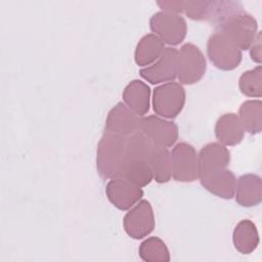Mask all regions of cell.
<instances>
[{
  "label": "cell",
  "mask_w": 262,
  "mask_h": 262,
  "mask_svg": "<svg viewBox=\"0 0 262 262\" xmlns=\"http://www.w3.org/2000/svg\"><path fill=\"white\" fill-rule=\"evenodd\" d=\"M126 158V137L103 132L96 149V170L103 179L118 176Z\"/></svg>",
  "instance_id": "obj_1"
},
{
  "label": "cell",
  "mask_w": 262,
  "mask_h": 262,
  "mask_svg": "<svg viewBox=\"0 0 262 262\" xmlns=\"http://www.w3.org/2000/svg\"><path fill=\"white\" fill-rule=\"evenodd\" d=\"M216 29L241 50H248L258 33V24L252 14L241 10L228 16Z\"/></svg>",
  "instance_id": "obj_2"
},
{
  "label": "cell",
  "mask_w": 262,
  "mask_h": 262,
  "mask_svg": "<svg viewBox=\"0 0 262 262\" xmlns=\"http://www.w3.org/2000/svg\"><path fill=\"white\" fill-rule=\"evenodd\" d=\"M185 98V90L180 83L161 84L152 92V110L161 118L174 119L182 112Z\"/></svg>",
  "instance_id": "obj_3"
},
{
  "label": "cell",
  "mask_w": 262,
  "mask_h": 262,
  "mask_svg": "<svg viewBox=\"0 0 262 262\" xmlns=\"http://www.w3.org/2000/svg\"><path fill=\"white\" fill-rule=\"evenodd\" d=\"M207 61L201 49L192 44L185 43L178 50L177 78L181 85L198 83L206 74Z\"/></svg>",
  "instance_id": "obj_4"
},
{
  "label": "cell",
  "mask_w": 262,
  "mask_h": 262,
  "mask_svg": "<svg viewBox=\"0 0 262 262\" xmlns=\"http://www.w3.org/2000/svg\"><path fill=\"white\" fill-rule=\"evenodd\" d=\"M207 53L211 63L221 71L236 69L243 58L242 50L220 32H215L209 37Z\"/></svg>",
  "instance_id": "obj_5"
},
{
  "label": "cell",
  "mask_w": 262,
  "mask_h": 262,
  "mask_svg": "<svg viewBox=\"0 0 262 262\" xmlns=\"http://www.w3.org/2000/svg\"><path fill=\"white\" fill-rule=\"evenodd\" d=\"M149 28L165 44L170 46L179 45L187 32L186 20L180 14L158 11L149 19Z\"/></svg>",
  "instance_id": "obj_6"
},
{
  "label": "cell",
  "mask_w": 262,
  "mask_h": 262,
  "mask_svg": "<svg viewBox=\"0 0 262 262\" xmlns=\"http://www.w3.org/2000/svg\"><path fill=\"white\" fill-rule=\"evenodd\" d=\"M155 215L150 203L140 200L123 218L125 232L134 239H141L149 235L155 229Z\"/></svg>",
  "instance_id": "obj_7"
},
{
  "label": "cell",
  "mask_w": 262,
  "mask_h": 262,
  "mask_svg": "<svg viewBox=\"0 0 262 262\" xmlns=\"http://www.w3.org/2000/svg\"><path fill=\"white\" fill-rule=\"evenodd\" d=\"M172 178L179 182L198 179V154L187 142H179L170 151Z\"/></svg>",
  "instance_id": "obj_8"
},
{
  "label": "cell",
  "mask_w": 262,
  "mask_h": 262,
  "mask_svg": "<svg viewBox=\"0 0 262 262\" xmlns=\"http://www.w3.org/2000/svg\"><path fill=\"white\" fill-rule=\"evenodd\" d=\"M140 131L154 145L170 147L178 139V127L173 121L161 118L157 115L143 116L140 122Z\"/></svg>",
  "instance_id": "obj_9"
},
{
  "label": "cell",
  "mask_w": 262,
  "mask_h": 262,
  "mask_svg": "<svg viewBox=\"0 0 262 262\" xmlns=\"http://www.w3.org/2000/svg\"><path fill=\"white\" fill-rule=\"evenodd\" d=\"M230 163L228 148L219 142L204 145L198 154V179L204 180L224 170Z\"/></svg>",
  "instance_id": "obj_10"
},
{
  "label": "cell",
  "mask_w": 262,
  "mask_h": 262,
  "mask_svg": "<svg viewBox=\"0 0 262 262\" xmlns=\"http://www.w3.org/2000/svg\"><path fill=\"white\" fill-rule=\"evenodd\" d=\"M178 50L174 47H166L163 54L152 64L139 71L140 77L150 84L172 82L177 78Z\"/></svg>",
  "instance_id": "obj_11"
},
{
  "label": "cell",
  "mask_w": 262,
  "mask_h": 262,
  "mask_svg": "<svg viewBox=\"0 0 262 262\" xmlns=\"http://www.w3.org/2000/svg\"><path fill=\"white\" fill-rule=\"evenodd\" d=\"M141 117L134 114L124 102H118L108 112L104 131L128 137L140 130Z\"/></svg>",
  "instance_id": "obj_12"
},
{
  "label": "cell",
  "mask_w": 262,
  "mask_h": 262,
  "mask_svg": "<svg viewBox=\"0 0 262 262\" xmlns=\"http://www.w3.org/2000/svg\"><path fill=\"white\" fill-rule=\"evenodd\" d=\"M105 195L114 207L121 211H126L142 199L143 190L122 177H115L107 182Z\"/></svg>",
  "instance_id": "obj_13"
},
{
  "label": "cell",
  "mask_w": 262,
  "mask_h": 262,
  "mask_svg": "<svg viewBox=\"0 0 262 262\" xmlns=\"http://www.w3.org/2000/svg\"><path fill=\"white\" fill-rule=\"evenodd\" d=\"M235 202L245 208L258 206L262 201V179L259 175L247 173L236 179Z\"/></svg>",
  "instance_id": "obj_14"
},
{
  "label": "cell",
  "mask_w": 262,
  "mask_h": 262,
  "mask_svg": "<svg viewBox=\"0 0 262 262\" xmlns=\"http://www.w3.org/2000/svg\"><path fill=\"white\" fill-rule=\"evenodd\" d=\"M124 103L137 116L143 117L150 106V88L138 79L129 82L122 93Z\"/></svg>",
  "instance_id": "obj_15"
},
{
  "label": "cell",
  "mask_w": 262,
  "mask_h": 262,
  "mask_svg": "<svg viewBox=\"0 0 262 262\" xmlns=\"http://www.w3.org/2000/svg\"><path fill=\"white\" fill-rule=\"evenodd\" d=\"M215 135L219 143L224 146H232L242 142L245 129L238 116L234 113H226L220 116L215 124Z\"/></svg>",
  "instance_id": "obj_16"
},
{
  "label": "cell",
  "mask_w": 262,
  "mask_h": 262,
  "mask_svg": "<svg viewBox=\"0 0 262 262\" xmlns=\"http://www.w3.org/2000/svg\"><path fill=\"white\" fill-rule=\"evenodd\" d=\"M117 177H122L141 188L148 185L154 179L147 159L130 157L125 158V162Z\"/></svg>",
  "instance_id": "obj_17"
},
{
  "label": "cell",
  "mask_w": 262,
  "mask_h": 262,
  "mask_svg": "<svg viewBox=\"0 0 262 262\" xmlns=\"http://www.w3.org/2000/svg\"><path fill=\"white\" fill-rule=\"evenodd\" d=\"M232 243L237 252L244 255L253 253L259 245V233L256 224L249 220H241L233 229Z\"/></svg>",
  "instance_id": "obj_18"
},
{
  "label": "cell",
  "mask_w": 262,
  "mask_h": 262,
  "mask_svg": "<svg viewBox=\"0 0 262 262\" xmlns=\"http://www.w3.org/2000/svg\"><path fill=\"white\" fill-rule=\"evenodd\" d=\"M165 48V43L157 35L152 33L144 35L135 47V63L143 68L152 64L163 54Z\"/></svg>",
  "instance_id": "obj_19"
},
{
  "label": "cell",
  "mask_w": 262,
  "mask_h": 262,
  "mask_svg": "<svg viewBox=\"0 0 262 262\" xmlns=\"http://www.w3.org/2000/svg\"><path fill=\"white\" fill-rule=\"evenodd\" d=\"M201 184L212 194L224 200H230L234 196L236 177L232 171L226 168L209 178L201 180Z\"/></svg>",
  "instance_id": "obj_20"
},
{
  "label": "cell",
  "mask_w": 262,
  "mask_h": 262,
  "mask_svg": "<svg viewBox=\"0 0 262 262\" xmlns=\"http://www.w3.org/2000/svg\"><path fill=\"white\" fill-rule=\"evenodd\" d=\"M148 164L152 172V177L158 183H167L172 177L171 157L167 147L158 145L151 146L148 154Z\"/></svg>",
  "instance_id": "obj_21"
},
{
  "label": "cell",
  "mask_w": 262,
  "mask_h": 262,
  "mask_svg": "<svg viewBox=\"0 0 262 262\" xmlns=\"http://www.w3.org/2000/svg\"><path fill=\"white\" fill-rule=\"evenodd\" d=\"M238 118L249 134H258L262 129V102L260 99H251L242 103L238 110Z\"/></svg>",
  "instance_id": "obj_22"
},
{
  "label": "cell",
  "mask_w": 262,
  "mask_h": 262,
  "mask_svg": "<svg viewBox=\"0 0 262 262\" xmlns=\"http://www.w3.org/2000/svg\"><path fill=\"white\" fill-rule=\"evenodd\" d=\"M138 254L145 262H169L170 253L166 244L158 236L145 238L139 246Z\"/></svg>",
  "instance_id": "obj_23"
},
{
  "label": "cell",
  "mask_w": 262,
  "mask_h": 262,
  "mask_svg": "<svg viewBox=\"0 0 262 262\" xmlns=\"http://www.w3.org/2000/svg\"><path fill=\"white\" fill-rule=\"evenodd\" d=\"M241 92L248 97L260 98L262 95V68L260 64L242 74L238 80Z\"/></svg>",
  "instance_id": "obj_24"
},
{
  "label": "cell",
  "mask_w": 262,
  "mask_h": 262,
  "mask_svg": "<svg viewBox=\"0 0 262 262\" xmlns=\"http://www.w3.org/2000/svg\"><path fill=\"white\" fill-rule=\"evenodd\" d=\"M214 9V0H196L184 1L183 12L186 16L193 20L211 19Z\"/></svg>",
  "instance_id": "obj_25"
},
{
  "label": "cell",
  "mask_w": 262,
  "mask_h": 262,
  "mask_svg": "<svg viewBox=\"0 0 262 262\" xmlns=\"http://www.w3.org/2000/svg\"><path fill=\"white\" fill-rule=\"evenodd\" d=\"M158 6L162 9V11L180 14L183 12L184 1H157Z\"/></svg>",
  "instance_id": "obj_26"
},
{
  "label": "cell",
  "mask_w": 262,
  "mask_h": 262,
  "mask_svg": "<svg viewBox=\"0 0 262 262\" xmlns=\"http://www.w3.org/2000/svg\"><path fill=\"white\" fill-rule=\"evenodd\" d=\"M261 32H258L253 43L251 44L249 50H250V56L251 59L254 62H257L258 64L261 63L262 60V53H261Z\"/></svg>",
  "instance_id": "obj_27"
}]
</instances>
